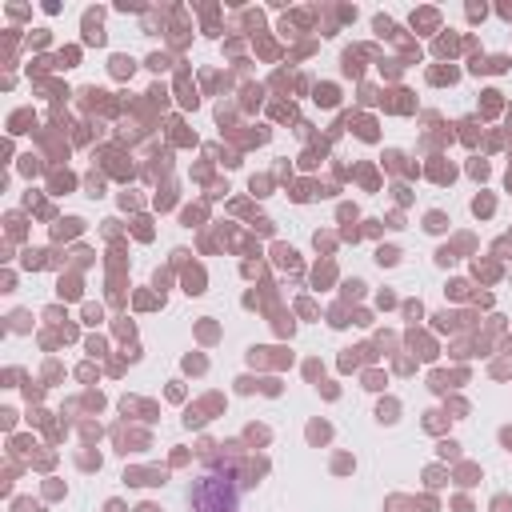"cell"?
Listing matches in <instances>:
<instances>
[{
	"mask_svg": "<svg viewBox=\"0 0 512 512\" xmlns=\"http://www.w3.org/2000/svg\"><path fill=\"white\" fill-rule=\"evenodd\" d=\"M192 512H240V480L228 468H204L192 480Z\"/></svg>",
	"mask_w": 512,
	"mask_h": 512,
	"instance_id": "obj_1",
	"label": "cell"
}]
</instances>
